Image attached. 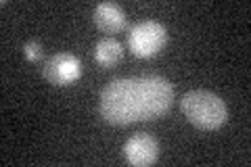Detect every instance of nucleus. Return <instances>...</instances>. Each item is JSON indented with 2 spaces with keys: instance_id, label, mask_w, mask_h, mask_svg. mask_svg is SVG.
<instances>
[{
  "instance_id": "obj_7",
  "label": "nucleus",
  "mask_w": 251,
  "mask_h": 167,
  "mask_svg": "<svg viewBox=\"0 0 251 167\" xmlns=\"http://www.w3.org/2000/svg\"><path fill=\"white\" fill-rule=\"evenodd\" d=\"M124 59V46L115 38H100L94 46V61L100 69H111Z\"/></svg>"
},
{
  "instance_id": "obj_2",
  "label": "nucleus",
  "mask_w": 251,
  "mask_h": 167,
  "mask_svg": "<svg viewBox=\"0 0 251 167\" xmlns=\"http://www.w3.org/2000/svg\"><path fill=\"white\" fill-rule=\"evenodd\" d=\"M182 113L199 130H218L228 121V107L218 94L209 90H191L180 100Z\"/></svg>"
},
{
  "instance_id": "obj_5",
  "label": "nucleus",
  "mask_w": 251,
  "mask_h": 167,
  "mask_svg": "<svg viewBox=\"0 0 251 167\" xmlns=\"http://www.w3.org/2000/svg\"><path fill=\"white\" fill-rule=\"evenodd\" d=\"M124 159L132 167L153 165L159 159V142L147 132L132 134L124 144Z\"/></svg>"
},
{
  "instance_id": "obj_6",
  "label": "nucleus",
  "mask_w": 251,
  "mask_h": 167,
  "mask_svg": "<svg viewBox=\"0 0 251 167\" xmlns=\"http://www.w3.org/2000/svg\"><path fill=\"white\" fill-rule=\"evenodd\" d=\"M92 19L97 23V27L105 34H120L128 27V15L115 2H99L94 6Z\"/></svg>"
},
{
  "instance_id": "obj_3",
  "label": "nucleus",
  "mask_w": 251,
  "mask_h": 167,
  "mask_svg": "<svg viewBox=\"0 0 251 167\" xmlns=\"http://www.w3.org/2000/svg\"><path fill=\"white\" fill-rule=\"evenodd\" d=\"M168 44V29L159 21H140L128 34V50L138 59L157 57Z\"/></svg>"
},
{
  "instance_id": "obj_1",
  "label": "nucleus",
  "mask_w": 251,
  "mask_h": 167,
  "mask_svg": "<svg viewBox=\"0 0 251 167\" xmlns=\"http://www.w3.org/2000/svg\"><path fill=\"white\" fill-rule=\"evenodd\" d=\"M174 102V88L161 75L120 77L100 94V115L113 125L151 121L163 117Z\"/></svg>"
},
{
  "instance_id": "obj_8",
  "label": "nucleus",
  "mask_w": 251,
  "mask_h": 167,
  "mask_svg": "<svg viewBox=\"0 0 251 167\" xmlns=\"http://www.w3.org/2000/svg\"><path fill=\"white\" fill-rule=\"evenodd\" d=\"M23 57H25L29 63H38L42 61L44 57V48L40 42H36V40H29V42L23 44Z\"/></svg>"
},
{
  "instance_id": "obj_4",
  "label": "nucleus",
  "mask_w": 251,
  "mask_h": 167,
  "mask_svg": "<svg viewBox=\"0 0 251 167\" xmlns=\"http://www.w3.org/2000/svg\"><path fill=\"white\" fill-rule=\"evenodd\" d=\"M42 73L52 86H69L82 77V61L72 52H57L46 59Z\"/></svg>"
}]
</instances>
